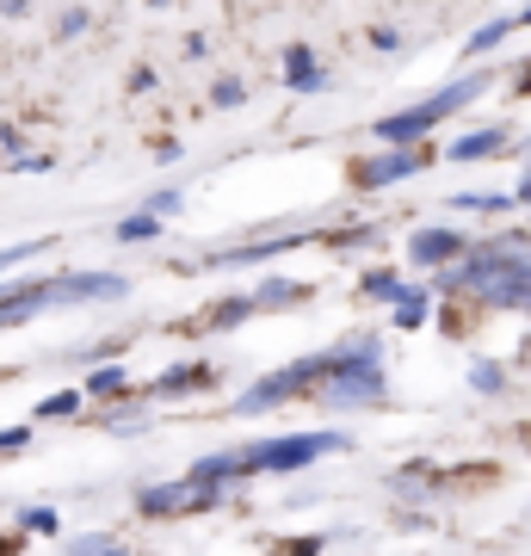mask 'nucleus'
<instances>
[{
  "instance_id": "f257e3e1",
  "label": "nucleus",
  "mask_w": 531,
  "mask_h": 556,
  "mask_svg": "<svg viewBox=\"0 0 531 556\" xmlns=\"http://www.w3.org/2000/svg\"><path fill=\"white\" fill-rule=\"evenodd\" d=\"M439 291H464L489 309H531V229H501L482 248H464L457 266H439Z\"/></svg>"
},
{
  "instance_id": "f03ea898",
  "label": "nucleus",
  "mask_w": 531,
  "mask_h": 556,
  "mask_svg": "<svg viewBox=\"0 0 531 556\" xmlns=\"http://www.w3.org/2000/svg\"><path fill=\"white\" fill-rule=\"evenodd\" d=\"M383 346H377V334H353L346 346H334L328 353V365H321V378H315V390H321V402L328 408H371V402H383Z\"/></svg>"
},
{
  "instance_id": "7ed1b4c3",
  "label": "nucleus",
  "mask_w": 531,
  "mask_h": 556,
  "mask_svg": "<svg viewBox=\"0 0 531 556\" xmlns=\"http://www.w3.org/2000/svg\"><path fill=\"white\" fill-rule=\"evenodd\" d=\"M489 80L494 75H464V80H452V87H439L433 100H420V105H408V112H390V118H377L371 130H377V142H420L433 124H445V118H457L470 100H482L489 93Z\"/></svg>"
},
{
  "instance_id": "20e7f679",
  "label": "nucleus",
  "mask_w": 531,
  "mask_h": 556,
  "mask_svg": "<svg viewBox=\"0 0 531 556\" xmlns=\"http://www.w3.org/2000/svg\"><path fill=\"white\" fill-rule=\"evenodd\" d=\"M346 445V433H278V439H260V445H241V457H248V477H291V470H303V464H315V457H328Z\"/></svg>"
},
{
  "instance_id": "39448f33",
  "label": "nucleus",
  "mask_w": 531,
  "mask_h": 556,
  "mask_svg": "<svg viewBox=\"0 0 531 556\" xmlns=\"http://www.w3.org/2000/svg\"><path fill=\"white\" fill-rule=\"evenodd\" d=\"M321 365H328V353H303V358H291V365H278L273 378H260V383H248V390H241L236 415H266V408H278V402H291V396H303V390H315Z\"/></svg>"
},
{
  "instance_id": "423d86ee",
  "label": "nucleus",
  "mask_w": 531,
  "mask_h": 556,
  "mask_svg": "<svg viewBox=\"0 0 531 556\" xmlns=\"http://www.w3.org/2000/svg\"><path fill=\"white\" fill-rule=\"evenodd\" d=\"M223 489H204L198 477H179V482H149L137 489V514L142 519H179V514H211Z\"/></svg>"
},
{
  "instance_id": "0eeeda50",
  "label": "nucleus",
  "mask_w": 531,
  "mask_h": 556,
  "mask_svg": "<svg viewBox=\"0 0 531 556\" xmlns=\"http://www.w3.org/2000/svg\"><path fill=\"white\" fill-rule=\"evenodd\" d=\"M427 167V155L414 149V142H383V155L358 161L353 167V186H365V192H383V186H402L408 174H420Z\"/></svg>"
},
{
  "instance_id": "6e6552de",
  "label": "nucleus",
  "mask_w": 531,
  "mask_h": 556,
  "mask_svg": "<svg viewBox=\"0 0 531 556\" xmlns=\"http://www.w3.org/2000/svg\"><path fill=\"white\" fill-rule=\"evenodd\" d=\"M464 248H470V241L457 236V229H414V236H408V260H414V266H427V273L452 266Z\"/></svg>"
},
{
  "instance_id": "1a4fd4ad",
  "label": "nucleus",
  "mask_w": 531,
  "mask_h": 556,
  "mask_svg": "<svg viewBox=\"0 0 531 556\" xmlns=\"http://www.w3.org/2000/svg\"><path fill=\"white\" fill-rule=\"evenodd\" d=\"M285 87H291V93H321V87H328V75H321V62H315L309 43H291V50H285Z\"/></svg>"
},
{
  "instance_id": "9d476101",
  "label": "nucleus",
  "mask_w": 531,
  "mask_h": 556,
  "mask_svg": "<svg viewBox=\"0 0 531 556\" xmlns=\"http://www.w3.org/2000/svg\"><path fill=\"white\" fill-rule=\"evenodd\" d=\"M303 241H315L309 229H296V236H273V241H254V248H229V254H211V266H260V260L285 254V248H303Z\"/></svg>"
},
{
  "instance_id": "9b49d317",
  "label": "nucleus",
  "mask_w": 531,
  "mask_h": 556,
  "mask_svg": "<svg viewBox=\"0 0 531 556\" xmlns=\"http://www.w3.org/2000/svg\"><path fill=\"white\" fill-rule=\"evenodd\" d=\"M186 477H198V482H204V489H223V482H241V477H248V457H241V452L198 457V464H192V470H186Z\"/></svg>"
},
{
  "instance_id": "f8f14e48",
  "label": "nucleus",
  "mask_w": 531,
  "mask_h": 556,
  "mask_svg": "<svg viewBox=\"0 0 531 556\" xmlns=\"http://www.w3.org/2000/svg\"><path fill=\"white\" fill-rule=\"evenodd\" d=\"M211 383H217V365H174L155 383V396H192V390H211Z\"/></svg>"
},
{
  "instance_id": "ddd939ff",
  "label": "nucleus",
  "mask_w": 531,
  "mask_h": 556,
  "mask_svg": "<svg viewBox=\"0 0 531 556\" xmlns=\"http://www.w3.org/2000/svg\"><path fill=\"white\" fill-rule=\"evenodd\" d=\"M507 142H513L507 130H501V124H489V130H470V137H457L445 155H452V161H482V155H501Z\"/></svg>"
},
{
  "instance_id": "4468645a",
  "label": "nucleus",
  "mask_w": 531,
  "mask_h": 556,
  "mask_svg": "<svg viewBox=\"0 0 531 556\" xmlns=\"http://www.w3.org/2000/svg\"><path fill=\"white\" fill-rule=\"evenodd\" d=\"M309 298V285H291V278H266L254 291V309H291V303Z\"/></svg>"
},
{
  "instance_id": "2eb2a0df",
  "label": "nucleus",
  "mask_w": 531,
  "mask_h": 556,
  "mask_svg": "<svg viewBox=\"0 0 531 556\" xmlns=\"http://www.w3.org/2000/svg\"><path fill=\"white\" fill-rule=\"evenodd\" d=\"M390 303H395V328H402V334H414V328L427 321V291H420V285H402Z\"/></svg>"
},
{
  "instance_id": "dca6fc26",
  "label": "nucleus",
  "mask_w": 531,
  "mask_h": 556,
  "mask_svg": "<svg viewBox=\"0 0 531 556\" xmlns=\"http://www.w3.org/2000/svg\"><path fill=\"white\" fill-rule=\"evenodd\" d=\"M124 390H130V371H124V365H99V371H87V396H124Z\"/></svg>"
},
{
  "instance_id": "f3484780",
  "label": "nucleus",
  "mask_w": 531,
  "mask_h": 556,
  "mask_svg": "<svg viewBox=\"0 0 531 556\" xmlns=\"http://www.w3.org/2000/svg\"><path fill=\"white\" fill-rule=\"evenodd\" d=\"M452 211H476V217H507L513 199H501V192H457Z\"/></svg>"
},
{
  "instance_id": "a211bd4d",
  "label": "nucleus",
  "mask_w": 531,
  "mask_h": 556,
  "mask_svg": "<svg viewBox=\"0 0 531 556\" xmlns=\"http://www.w3.org/2000/svg\"><path fill=\"white\" fill-rule=\"evenodd\" d=\"M248 316H254V298H223V303H211L204 328H241Z\"/></svg>"
},
{
  "instance_id": "6ab92c4d",
  "label": "nucleus",
  "mask_w": 531,
  "mask_h": 556,
  "mask_svg": "<svg viewBox=\"0 0 531 556\" xmlns=\"http://www.w3.org/2000/svg\"><path fill=\"white\" fill-rule=\"evenodd\" d=\"M501 38H513V20H489L482 31H470V43H464V56H489Z\"/></svg>"
},
{
  "instance_id": "aec40b11",
  "label": "nucleus",
  "mask_w": 531,
  "mask_h": 556,
  "mask_svg": "<svg viewBox=\"0 0 531 556\" xmlns=\"http://www.w3.org/2000/svg\"><path fill=\"white\" fill-rule=\"evenodd\" d=\"M470 390H482V396H501V390H507V371H501L494 358H476V365H470Z\"/></svg>"
},
{
  "instance_id": "412c9836",
  "label": "nucleus",
  "mask_w": 531,
  "mask_h": 556,
  "mask_svg": "<svg viewBox=\"0 0 531 556\" xmlns=\"http://www.w3.org/2000/svg\"><path fill=\"white\" fill-rule=\"evenodd\" d=\"M161 236V211H137L118 223V241H155Z\"/></svg>"
},
{
  "instance_id": "4be33fe9",
  "label": "nucleus",
  "mask_w": 531,
  "mask_h": 556,
  "mask_svg": "<svg viewBox=\"0 0 531 556\" xmlns=\"http://www.w3.org/2000/svg\"><path fill=\"white\" fill-rule=\"evenodd\" d=\"M80 402H87V390H56V396H43V402H38V420H62V415H75Z\"/></svg>"
},
{
  "instance_id": "5701e85b",
  "label": "nucleus",
  "mask_w": 531,
  "mask_h": 556,
  "mask_svg": "<svg viewBox=\"0 0 531 556\" xmlns=\"http://www.w3.org/2000/svg\"><path fill=\"white\" fill-rule=\"evenodd\" d=\"M20 532L50 538V532H56V507H25V514H20Z\"/></svg>"
},
{
  "instance_id": "b1692460",
  "label": "nucleus",
  "mask_w": 531,
  "mask_h": 556,
  "mask_svg": "<svg viewBox=\"0 0 531 556\" xmlns=\"http://www.w3.org/2000/svg\"><path fill=\"white\" fill-rule=\"evenodd\" d=\"M50 241H20V248H0V273H13V266H25V260H38Z\"/></svg>"
},
{
  "instance_id": "393cba45",
  "label": "nucleus",
  "mask_w": 531,
  "mask_h": 556,
  "mask_svg": "<svg viewBox=\"0 0 531 556\" xmlns=\"http://www.w3.org/2000/svg\"><path fill=\"white\" fill-rule=\"evenodd\" d=\"M395 291H402V278H395V273H365V298H383V303H390Z\"/></svg>"
},
{
  "instance_id": "a878e982",
  "label": "nucleus",
  "mask_w": 531,
  "mask_h": 556,
  "mask_svg": "<svg viewBox=\"0 0 531 556\" xmlns=\"http://www.w3.org/2000/svg\"><path fill=\"white\" fill-rule=\"evenodd\" d=\"M105 427H112V433H137V427H149V415H142V408H112Z\"/></svg>"
},
{
  "instance_id": "bb28decb",
  "label": "nucleus",
  "mask_w": 531,
  "mask_h": 556,
  "mask_svg": "<svg viewBox=\"0 0 531 556\" xmlns=\"http://www.w3.org/2000/svg\"><path fill=\"white\" fill-rule=\"evenodd\" d=\"M31 445V427H0V457L7 452H25Z\"/></svg>"
},
{
  "instance_id": "cd10ccee",
  "label": "nucleus",
  "mask_w": 531,
  "mask_h": 556,
  "mask_svg": "<svg viewBox=\"0 0 531 556\" xmlns=\"http://www.w3.org/2000/svg\"><path fill=\"white\" fill-rule=\"evenodd\" d=\"M211 100H217V105H241V100H248V87H241V80H217V87H211Z\"/></svg>"
},
{
  "instance_id": "c85d7f7f",
  "label": "nucleus",
  "mask_w": 531,
  "mask_h": 556,
  "mask_svg": "<svg viewBox=\"0 0 531 556\" xmlns=\"http://www.w3.org/2000/svg\"><path fill=\"white\" fill-rule=\"evenodd\" d=\"M68 551H118V538H105V532H87V538H75Z\"/></svg>"
},
{
  "instance_id": "c756f323",
  "label": "nucleus",
  "mask_w": 531,
  "mask_h": 556,
  "mask_svg": "<svg viewBox=\"0 0 531 556\" xmlns=\"http://www.w3.org/2000/svg\"><path fill=\"white\" fill-rule=\"evenodd\" d=\"M75 31H87V13H80V7H68V13H62V38H75Z\"/></svg>"
},
{
  "instance_id": "7c9ffc66",
  "label": "nucleus",
  "mask_w": 531,
  "mask_h": 556,
  "mask_svg": "<svg viewBox=\"0 0 531 556\" xmlns=\"http://www.w3.org/2000/svg\"><path fill=\"white\" fill-rule=\"evenodd\" d=\"M513 87H519V93H531V62H519V68H513Z\"/></svg>"
},
{
  "instance_id": "2f4dec72",
  "label": "nucleus",
  "mask_w": 531,
  "mask_h": 556,
  "mask_svg": "<svg viewBox=\"0 0 531 556\" xmlns=\"http://www.w3.org/2000/svg\"><path fill=\"white\" fill-rule=\"evenodd\" d=\"M513 204H526V211H531V174L519 179V192H513Z\"/></svg>"
},
{
  "instance_id": "473e14b6",
  "label": "nucleus",
  "mask_w": 531,
  "mask_h": 556,
  "mask_svg": "<svg viewBox=\"0 0 531 556\" xmlns=\"http://www.w3.org/2000/svg\"><path fill=\"white\" fill-rule=\"evenodd\" d=\"M519 25H531V7H526V13H519V20H513V31H519Z\"/></svg>"
},
{
  "instance_id": "72a5a7b5",
  "label": "nucleus",
  "mask_w": 531,
  "mask_h": 556,
  "mask_svg": "<svg viewBox=\"0 0 531 556\" xmlns=\"http://www.w3.org/2000/svg\"><path fill=\"white\" fill-rule=\"evenodd\" d=\"M526 155H531V137H526Z\"/></svg>"
},
{
  "instance_id": "f704fd0d",
  "label": "nucleus",
  "mask_w": 531,
  "mask_h": 556,
  "mask_svg": "<svg viewBox=\"0 0 531 556\" xmlns=\"http://www.w3.org/2000/svg\"><path fill=\"white\" fill-rule=\"evenodd\" d=\"M0 551H7V538H0Z\"/></svg>"
}]
</instances>
